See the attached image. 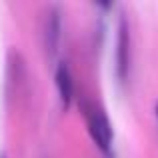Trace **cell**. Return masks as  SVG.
I'll return each mask as SVG.
<instances>
[{"label":"cell","mask_w":158,"mask_h":158,"mask_svg":"<svg viewBox=\"0 0 158 158\" xmlns=\"http://www.w3.org/2000/svg\"><path fill=\"white\" fill-rule=\"evenodd\" d=\"M0 158H6V156H0Z\"/></svg>","instance_id":"obj_6"},{"label":"cell","mask_w":158,"mask_h":158,"mask_svg":"<svg viewBox=\"0 0 158 158\" xmlns=\"http://www.w3.org/2000/svg\"><path fill=\"white\" fill-rule=\"evenodd\" d=\"M156 116H158V104H156Z\"/></svg>","instance_id":"obj_5"},{"label":"cell","mask_w":158,"mask_h":158,"mask_svg":"<svg viewBox=\"0 0 158 158\" xmlns=\"http://www.w3.org/2000/svg\"><path fill=\"white\" fill-rule=\"evenodd\" d=\"M56 86H58V94H60L62 104L68 106L74 96V84H72V76H70V70L66 64H58L56 68Z\"/></svg>","instance_id":"obj_4"},{"label":"cell","mask_w":158,"mask_h":158,"mask_svg":"<svg viewBox=\"0 0 158 158\" xmlns=\"http://www.w3.org/2000/svg\"><path fill=\"white\" fill-rule=\"evenodd\" d=\"M128 66H130V32L126 18H122L118 26V42H116V72L120 80H126Z\"/></svg>","instance_id":"obj_3"},{"label":"cell","mask_w":158,"mask_h":158,"mask_svg":"<svg viewBox=\"0 0 158 158\" xmlns=\"http://www.w3.org/2000/svg\"><path fill=\"white\" fill-rule=\"evenodd\" d=\"M60 30H62V22H60V8L50 6L44 18V50L50 58L56 56L58 52V42H60Z\"/></svg>","instance_id":"obj_2"},{"label":"cell","mask_w":158,"mask_h":158,"mask_svg":"<svg viewBox=\"0 0 158 158\" xmlns=\"http://www.w3.org/2000/svg\"><path fill=\"white\" fill-rule=\"evenodd\" d=\"M84 116H86V124H88V132L94 138V142L102 148V150H110L112 144V128L110 122L104 116V112L94 104H84Z\"/></svg>","instance_id":"obj_1"}]
</instances>
